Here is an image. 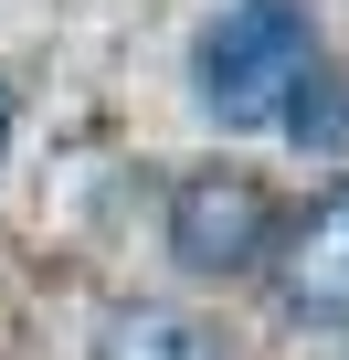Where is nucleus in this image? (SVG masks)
Wrapping results in <instances>:
<instances>
[{"label": "nucleus", "mask_w": 349, "mask_h": 360, "mask_svg": "<svg viewBox=\"0 0 349 360\" xmlns=\"http://www.w3.org/2000/svg\"><path fill=\"white\" fill-rule=\"evenodd\" d=\"M307 64H317V32H307L296 0H233L202 32V106L223 127H265L307 85Z\"/></svg>", "instance_id": "obj_1"}, {"label": "nucleus", "mask_w": 349, "mask_h": 360, "mask_svg": "<svg viewBox=\"0 0 349 360\" xmlns=\"http://www.w3.org/2000/svg\"><path fill=\"white\" fill-rule=\"evenodd\" d=\"M169 255H180L191 276H244L254 255H275V202L265 180L244 169H202L169 191Z\"/></svg>", "instance_id": "obj_2"}, {"label": "nucleus", "mask_w": 349, "mask_h": 360, "mask_svg": "<svg viewBox=\"0 0 349 360\" xmlns=\"http://www.w3.org/2000/svg\"><path fill=\"white\" fill-rule=\"evenodd\" d=\"M275 286H286L296 318H349V180L328 202H307V223L275 255Z\"/></svg>", "instance_id": "obj_3"}, {"label": "nucleus", "mask_w": 349, "mask_h": 360, "mask_svg": "<svg viewBox=\"0 0 349 360\" xmlns=\"http://www.w3.org/2000/svg\"><path fill=\"white\" fill-rule=\"evenodd\" d=\"M96 360H202V328L180 307H117L96 328Z\"/></svg>", "instance_id": "obj_4"}, {"label": "nucleus", "mask_w": 349, "mask_h": 360, "mask_svg": "<svg viewBox=\"0 0 349 360\" xmlns=\"http://www.w3.org/2000/svg\"><path fill=\"white\" fill-rule=\"evenodd\" d=\"M286 127H296L307 148H338V138H349V75H328V64H307V85L286 96Z\"/></svg>", "instance_id": "obj_5"}, {"label": "nucleus", "mask_w": 349, "mask_h": 360, "mask_svg": "<svg viewBox=\"0 0 349 360\" xmlns=\"http://www.w3.org/2000/svg\"><path fill=\"white\" fill-rule=\"evenodd\" d=\"M0 138H11V96H0Z\"/></svg>", "instance_id": "obj_6"}]
</instances>
